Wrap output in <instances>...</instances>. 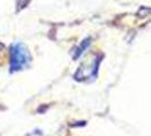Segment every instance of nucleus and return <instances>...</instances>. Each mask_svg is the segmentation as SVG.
I'll return each instance as SVG.
<instances>
[{
    "label": "nucleus",
    "instance_id": "obj_1",
    "mask_svg": "<svg viewBox=\"0 0 151 136\" xmlns=\"http://www.w3.org/2000/svg\"><path fill=\"white\" fill-rule=\"evenodd\" d=\"M30 60V56L27 50L22 44H16L12 49V68L19 69L25 65L26 61Z\"/></svg>",
    "mask_w": 151,
    "mask_h": 136
}]
</instances>
